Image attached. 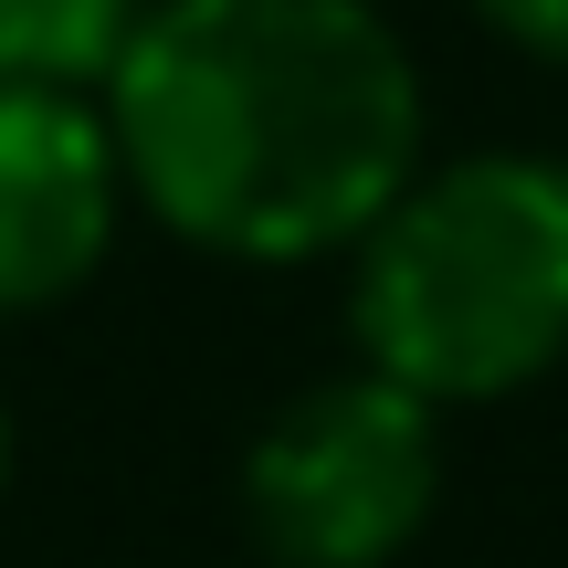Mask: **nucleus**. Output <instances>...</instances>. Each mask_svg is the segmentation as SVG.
I'll use <instances>...</instances> for the list:
<instances>
[{"instance_id": "nucleus-1", "label": "nucleus", "mask_w": 568, "mask_h": 568, "mask_svg": "<svg viewBox=\"0 0 568 568\" xmlns=\"http://www.w3.org/2000/svg\"><path fill=\"white\" fill-rule=\"evenodd\" d=\"M126 201L222 264H316L422 180V63L368 0H148L105 74Z\"/></svg>"}, {"instance_id": "nucleus-4", "label": "nucleus", "mask_w": 568, "mask_h": 568, "mask_svg": "<svg viewBox=\"0 0 568 568\" xmlns=\"http://www.w3.org/2000/svg\"><path fill=\"white\" fill-rule=\"evenodd\" d=\"M126 169L95 95L0 84V316H42L105 264Z\"/></svg>"}, {"instance_id": "nucleus-3", "label": "nucleus", "mask_w": 568, "mask_h": 568, "mask_svg": "<svg viewBox=\"0 0 568 568\" xmlns=\"http://www.w3.org/2000/svg\"><path fill=\"white\" fill-rule=\"evenodd\" d=\"M443 506V410L379 368L316 379L253 432L243 527L274 568H389Z\"/></svg>"}, {"instance_id": "nucleus-2", "label": "nucleus", "mask_w": 568, "mask_h": 568, "mask_svg": "<svg viewBox=\"0 0 568 568\" xmlns=\"http://www.w3.org/2000/svg\"><path fill=\"white\" fill-rule=\"evenodd\" d=\"M358 368L432 410H474L568 358V159L474 148L358 232L347 274Z\"/></svg>"}, {"instance_id": "nucleus-6", "label": "nucleus", "mask_w": 568, "mask_h": 568, "mask_svg": "<svg viewBox=\"0 0 568 568\" xmlns=\"http://www.w3.org/2000/svg\"><path fill=\"white\" fill-rule=\"evenodd\" d=\"M474 21L537 63H568V0H474Z\"/></svg>"}, {"instance_id": "nucleus-5", "label": "nucleus", "mask_w": 568, "mask_h": 568, "mask_svg": "<svg viewBox=\"0 0 568 568\" xmlns=\"http://www.w3.org/2000/svg\"><path fill=\"white\" fill-rule=\"evenodd\" d=\"M138 21H148V0H0V84L105 95Z\"/></svg>"}, {"instance_id": "nucleus-7", "label": "nucleus", "mask_w": 568, "mask_h": 568, "mask_svg": "<svg viewBox=\"0 0 568 568\" xmlns=\"http://www.w3.org/2000/svg\"><path fill=\"white\" fill-rule=\"evenodd\" d=\"M0 485H11V410H0Z\"/></svg>"}]
</instances>
